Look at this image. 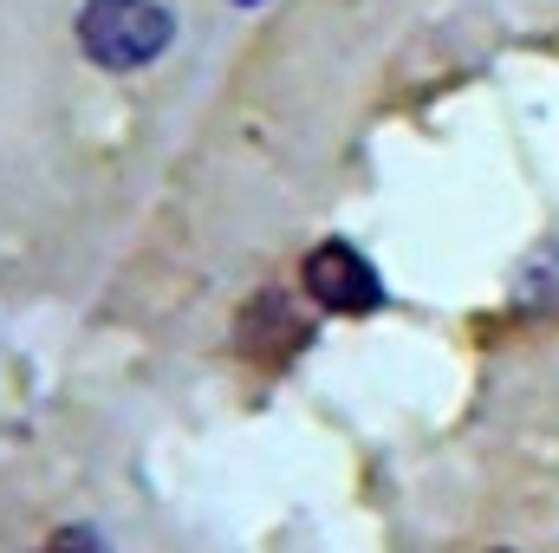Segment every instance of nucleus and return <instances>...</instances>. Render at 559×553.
<instances>
[{"label": "nucleus", "instance_id": "f257e3e1", "mask_svg": "<svg viewBox=\"0 0 559 553\" xmlns=\"http://www.w3.org/2000/svg\"><path fill=\"white\" fill-rule=\"evenodd\" d=\"M169 39H176V20L156 0H85L79 13V46L105 72H138L150 59H163Z\"/></svg>", "mask_w": 559, "mask_h": 553}, {"label": "nucleus", "instance_id": "f03ea898", "mask_svg": "<svg viewBox=\"0 0 559 553\" xmlns=\"http://www.w3.org/2000/svg\"><path fill=\"white\" fill-rule=\"evenodd\" d=\"M306 345H312V299H299L286 286H261L235 319V352L248 365H261V372L293 365Z\"/></svg>", "mask_w": 559, "mask_h": 553}, {"label": "nucleus", "instance_id": "7ed1b4c3", "mask_svg": "<svg viewBox=\"0 0 559 553\" xmlns=\"http://www.w3.org/2000/svg\"><path fill=\"white\" fill-rule=\"evenodd\" d=\"M299 293L319 313H338V319H365V313L384 306V280L352 242H319L299 268Z\"/></svg>", "mask_w": 559, "mask_h": 553}, {"label": "nucleus", "instance_id": "20e7f679", "mask_svg": "<svg viewBox=\"0 0 559 553\" xmlns=\"http://www.w3.org/2000/svg\"><path fill=\"white\" fill-rule=\"evenodd\" d=\"M46 553H111V548H105L92 528H59V534L46 541Z\"/></svg>", "mask_w": 559, "mask_h": 553}, {"label": "nucleus", "instance_id": "39448f33", "mask_svg": "<svg viewBox=\"0 0 559 553\" xmlns=\"http://www.w3.org/2000/svg\"><path fill=\"white\" fill-rule=\"evenodd\" d=\"M241 7H254V0H241Z\"/></svg>", "mask_w": 559, "mask_h": 553}]
</instances>
